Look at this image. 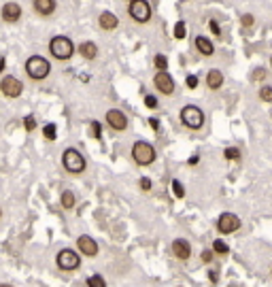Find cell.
<instances>
[{"instance_id": "6", "label": "cell", "mask_w": 272, "mask_h": 287, "mask_svg": "<svg viewBox=\"0 0 272 287\" xmlns=\"http://www.w3.org/2000/svg\"><path fill=\"white\" fill-rule=\"evenodd\" d=\"M62 166L71 174H81L85 171V166H88V162H85V157L79 149L68 147V149H64V153H62Z\"/></svg>"}, {"instance_id": "43", "label": "cell", "mask_w": 272, "mask_h": 287, "mask_svg": "<svg viewBox=\"0 0 272 287\" xmlns=\"http://www.w3.org/2000/svg\"><path fill=\"white\" fill-rule=\"evenodd\" d=\"M270 272H272V264H270Z\"/></svg>"}, {"instance_id": "26", "label": "cell", "mask_w": 272, "mask_h": 287, "mask_svg": "<svg viewBox=\"0 0 272 287\" xmlns=\"http://www.w3.org/2000/svg\"><path fill=\"white\" fill-rule=\"evenodd\" d=\"M170 187H172V194H175L179 200H183V198H185V187H183L181 181H179V179H172V181H170Z\"/></svg>"}, {"instance_id": "25", "label": "cell", "mask_w": 272, "mask_h": 287, "mask_svg": "<svg viewBox=\"0 0 272 287\" xmlns=\"http://www.w3.org/2000/svg\"><path fill=\"white\" fill-rule=\"evenodd\" d=\"M90 134H91V138H96V140L102 138V124L98 119H91L90 121Z\"/></svg>"}, {"instance_id": "8", "label": "cell", "mask_w": 272, "mask_h": 287, "mask_svg": "<svg viewBox=\"0 0 272 287\" xmlns=\"http://www.w3.org/2000/svg\"><path fill=\"white\" fill-rule=\"evenodd\" d=\"M0 92H2L4 98H19L24 94V83L15 75H4L0 79Z\"/></svg>"}, {"instance_id": "1", "label": "cell", "mask_w": 272, "mask_h": 287, "mask_svg": "<svg viewBox=\"0 0 272 287\" xmlns=\"http://www.w3.org/2000/svg\"><path fill=\"white\" fill-rule=\"evenodd\" d=\"M47 49H49L51 57L57 62H68L74 54H77V45H74L73 38L66 37V34H55V37L49 40Z\"/></svg>"}, {"instance_id": "21", "label": "cell", "mask_w": 272, "mask_h": 287, "mask_svg": "<svg viewBox=\"0 0 272 287\" xmlns=\"http://www.w3.org/2000/svg\"><path fill=\"white\" fill-rule=\"evenodd\" d=\"M211 249H213V253H215V255H221V257L230 253V247H228V243H225L223 238H215Z\"/></svg>"}, {"instance_id": "17", "label": "cell", "mask_w": 272, "mask_h": 287, "mask_svg": "<svg viewBox=\"0 0 272 287\" xmlns=\"http://www.w3.org/2000/svg\"><path fill=\"white\" fill-rule=\"evenodd\" d=\"M32 9L38 17H51L57 9V0H32Z\"/></svg>"}, {"instance_id": "40", "label": "cell", "mask_w": 272, "mask_h": 287, "mask_svg": "<svg viewBox=\"0 0 272 287\" xmlns=\"http://www.w3.org/2000/svg\"><path fill=\"white\" fill-rule=\"evenodd\" d=\"M208 279H211V283H217V270H208Z\"/></svg>"}, {"instance_id": "5", "label": "cell", "mask_w": 272, "mask_h": 287, "mask_svg": "<svg viewBox=\"0 0 272 287\" xmlns=\"http://www.w3.org/2000/svg\"><path fill=\"white\" fill-rule=\"evenodd\" d=\"M128 15L134 23L145 26V23L151 21V15H153L151 2L149 0H132V2H128Z\"/></svg>"}, {"instance_id": "34", "label": "cell", "mask_w": 272, "mask_h": 287, "mask_svg": "<svg viewBox=\"0 0 272 287\" xmlns=\"http://www.w3.org/2000/svg\"><path fill=\"white\" fill-rule=\"evenodd\" d=\"M200 260H202V264H211V262L215 260V253H213V249H202Z\"/></svg>"}, {"instance_id": "28", "label": "cell", "mask_w": 272, "mask_h": 287, "mask_svg": "<svg viewBox=\"0 0 272 287\" xmlns=\"http://www.w3.org/2000/svg\"><path fill=\"white\" fill-rule=\"evenodd\" d=\"M88 287H107V281L102 279V274H90L88 277Z\"/></svg>"}, {"instance_id": "10", "label": "cell", "mask_w": 272, "mask_h": 287, "mask_svg": "<svg viewBox=\"0 0 272 287\" xmlns=\"http://www.w3.org/2000/svg\"><path fill=\"white\" fill-rule=\"evenodd\" d=\"M153 87L160 94H164V96H172L177 90V83H175V79H172V75L168 73V70H164V73L153 75Z\"/></svg>"}, {"instance_id": "23", "label": "cell", "mask_w": 272, "mask_h": 287, "mask_svg": "<svg viewBox=\"0 0 272 287\" xmlns=\"http://www.w3.org/2000/svg\"><path fill=\"white\" fill-rule=\"evenodd\" d=\"M257 98L262 102H266V104H270L272 102V85H259V90H257Z\"/></svg>"}, {"instance_id": "3", "label": "cell", "mask_w": 272, "mask_h": 287, "mask_svg": "<svg viewBox=\"0 0 272 287\" xmlns=\"http://www.w3.org/2000/svg\"><path fill=\"white\" fill-rule=\"evenodd\" d=\"M179 119H181V124L187 128V130H200L202 126H204V111H202L198 104H185L181 109V113H179Z\"/></svg>"}, {"instance_id": "41", "label": "cell", "mask_w": 272, "mask_h": 287, "mask_svg": "<svg viewBox=\"0 0 272 287\" xmlns=\"http://www.w3.org/2000/svg\"><path fill=\"white\" fill-rule=\"evenodd\" d=\"M0 287H13V285H7V283H0Z\"/></svg>"}, {"instance_id": "44", "label": "cell", "mask_w": 272, "mask_h": 287, "mask_svg": "<svg viewBox=\"0 0 272 287\" xmlns=\"http://www.w3.org/2000/svg\"><path fill=\"white\" fill-rule=\"evenodd\" d=\"M128 2H132V0H128Z\"/></svg>"}, {"instance_id": "19", "label": "cell", "mask_w": 272, "mask_h": 287, "mask_svg": "<svg viewBox=\"0 0 272 287\" xmlns=\"http://www.w3.org/2000/svg\"><path fill=\"white\" fill-rule=\"evenodd\" d=\"M98 45L94 43V40H83V43H79L77 45V54L83 57V60H88V62H94L96 57H98Z\"/></svg>"}, {"instance_id": "12", "label": "cell", "mask_w": 272, "mask_h": 287, "mask_svg": "<svg viewBox=\"0 0 272 287\" xmlns=\"http://www.w3.org/2000/svg\"><path fill=\"white\" fill-rule=\"evenodd\" d=\"M21 17H24V9H21V4L15 2V0L4 2L2 9H0V19L4 23H17Z\"/></svg>"}, {"instance_id": "39", "label": "cell", "mask_w": 272, "mask_h": 287, "mask_svg": "<svg viewBox=\"0 0 272 287\" xmlns=\"http://www.w3.org/2000/svg\"><path fill=\"white\" fill-rule=\"evenodd\" d=\"M198 162H200V155H198V153H194V155L187 160V164H189V166H196V164H198Z\"/></svg>"}, {"instance_id": "18", "label": "cell", "mask_w": 272, "mask_h": 287, "mask_svg": "<svg viewBox=\"0 0 272 287\" xmlns=\"http://www.w3.org/2000/svg\"><path fill=\"white\" fill-rule=\"evenodd\" d=\"M204 81H206V87L211 92H219L223 87V83H225V77H223V73L219 68H211L206 73V79Z\"/></svg>"}, {"instance_id": "13", "label": "cell", "mask_w": 272, "mask_h": 287, "mask_svg": "<svg viewBox=\"0 0 272 287\" xmlns=\"http://www.w3.org/2000/svg\"><path fill=\"white\" fill-rule=\"evenodd\" d=\"M77 249H79V253L85 255V257H96L98 251H100L98 243L91 236H88V234H83V236L77 238Z\"/></svg>"}, {"instance_id": "4", "label": "cell", "mask_w": 272, "mask_h": 287, "mask_svg": "<svg viewBox=\"0 0 272 287\" xmlns=\"http://www.w3.org/2000/svg\"><path fill=\"white\" fill-rule=\"evenodd\" d=\"M132 160H134L138 166H151V164L158 160V153H155V147L147 140H136L130 149Z\"/></svg>"}, {"instance_id": "15", "label": "cell", "mask_w": 272, "mask_h": 287, "mask_svg": "<svg viewBox=\"0 0 272 287\" xmlns=\"http://www.w3.org/2000/svg\"><path fill=\"white\" fill-rule=\"evenodd\" d=\"M170 251H172V255L181 262H187L189 257H192V245L185 241V238H175L170 245Z\"/></svg>"}, {"instance_id": "33", "label": "cell", "mask_w": 272, "mask_h": 287, "mask_svg": "<svg viewBox=\"0 0 272 287\" xmlns=\"http://www.w3.org/2000/svg\"><path fill=\"white\" fill-rule=\"evenodd\" d=\"M145 107L147 109H158L160 107V100H158V96H153V94H147V96H145Z\"/></svg>"}, {"instance_id": "11", "label": "cell", "mask_w": 272, "mask_h": 287, "mask_svg": "<svg viewBox=\"0 0 272 287\" xmlns=\"http://www.w3.org/2000/svg\"><path fill=\"white\" fill-rule=\"evenodd\" d=\"M104 121H107V126L111 128V130H115V132L128 130V115H126L124 111H119V109H109L107 115H104Z\"/></svg>"}, {"instance_id": "29", "label": "cell", "mask_w": 272, "mask_h": 287, "mask_svg": "<svg viewBox=\"0 0 272 287\" xmlns=\"http://www.w3.org/2000/svg\"><path fill=\"white\" fill-rule=\"evenodd\" d=\"M43 136L47 138V140H55V136H57V126L55 124L43 126Z\"/></svg>"}, {"instance_id": "7", "label": "cell", "mask_w": 272, "mask_h": 287, "mask_svg": "<svg viewBox=\"0 0 272 287\" xmlns=\"http://www.w3.org/2000/svg\"><path fill=\"white\" fill-rule=\"evenodd\" d=\"M55 264L60 270L73 272L81 266V255L74 249H62V251H57V255H55Z\"/></svg>"}, {"instance_id": "9", "label": "cell", "mask_w": 272, "mask_h": 287, "mask_svg": "<svg viewBox=\"0 0 272 287\" xmlns=\"http://www.w3.org/2000/svg\"><path fill=\"white\" fill-rule=\"evenodd\" d=\"M240 226H242V221L238 215H234V213H221L217 217V230L219 234H234V232H238L240 230Z\"/></svg>"}, {"instance_id": "37", "label": "cell", "mask_w": 272, "mask_h": 287, "mask_svg": "<svg viewBox=\"0 0 272 287\" xmlns=\"http://www.w3.org/2000/svg\"><path fill=\"white\" fill-rule=\"evenodd\" d=\"M185 85H187L189 90H196V87H198V77H196V75H187V77H185Z\"/></svg>"}, {"instance_id": "16", "label": "cell", "mask_w": 272, "mask_h": 287, "mask_svg": "<svg viewBox=\"0 0 272 287\" xmlns=\"http://www.w3.org/2000/svg\"><path fill=\"white\" fill-rule=\"evenodd\" d=\"M194 47H196V51H198L202 57L215 56V43H213L208 37H204V34H198V37L194 38Z\"/></svg>"}, {"instance_id": "36", "label": "cell", "mask_w": 272, "mask_h": 287, "mask_svg": "<svg viewBox=\"0 0 272 287\" xmlns=\"http://www.w3.org/2000/svg\"><path fill=\"white\" fill-rule=\"evenodd\" d=\"M251 79H253V81H259V83H262V81L266 79V68L257 66V68H255V70H253V73H251Z\"/></svg>"}, {"instance_id": "20", "label": "cell", "mask_w": 272, "mask_h": 287, "mask_svg": "<svg viewBox=\"0 0 272 287\" xmlns=\"http://www.w3.org/2000/svg\"><path fill=\"white\" fill-rule=\"evenodd\" d=\"M60 204H62V209L73 210L74 204H77V196H74V191H71V190L62 191V194H60Z\"/></svg>"}, {"instance_id": "27", "label": "cell", "mask_w": 272, "mask_h": 287, "mask_svg": "<svg viewBox=\"0 0 272 287\" xmlns=\"http://www.w3.org/2000/svg\"><path fill=\"white\" fill-rule=\"evenodd\" d=\"M223 157H225L228 162L240 160V149H238V147H225V149H223Z\"/></svg>"}, {"instance_id": "32", "label": "cell", "mask_w": 272, "mask_h": 287, "mask_svg": "<svg viewBox=\"0 0 272 287\" xmlns=\"http://www.w3.org/2000/svg\"><path fill=\"white\" fill-rule=\"evenodd\" d=\"M24 128H26V132H34V130H36V117H34V115H26L24 117Z\"/></svg>"}, {"instance_id": "2", "label": "cell", "mask_w": 272, "mask_h": 287, "mask_svg": "<svg viewBox=\"0 0 272 287\" xmlns=\"http://www.w3.org/2000/svg\"><path fill=\"white\" fill-rule=\"evenodd\" d=\"M24 68H26V75L32 81H45L51 75V62L47 60V57L38 56V54L28 57Z\"/></svg>"}, {"instance_id": "42", "label": "cell", "mask_w": 272, "mask_h": 287, "mask_svg": "<svg viewBox=\"0 0 272 287\" xmlns=\"http://www.w3.org/2000/svg\"><path fill=\"white\" fill-rule=\"evenodd\" d=\"M0 217H2V209H0Z\"/></svg>"}, {"instance_id": "24", "label": "cell", "mask_w": 272, "mask_h": 287, "mask_svg": "<svg viewBox=\"0 0 272 287\" xmlns=\"http://www.w3.org/2000/svg\"><path fill=\"white\" fill-rule=\"evenodd\" d=\"M172 34H175L177 40H183L185 37H187V23H185L183 19H179L175 23V30H172Z\"/></svg>"}, {"instance_id": "30", "label": "cell", "mask_w": 272, "mask_h": 287, "mask_svg": "<svg viewBox=\"0 0 272 287\" xmlns=\"http://www.w3.org/2000/svg\"><path fill=\"white\" fill-rule=\"evenodd\" d=\"M208 30H211L213 37L221 38V26H219V21L215 19V17H211V19H208Z\"/></svg>"}, {"instance_id": "14", "label": "cell", "mask_w": 272, "mask_h": 287, "mask_svg": "<svg viewBox=\"0 0 272 287\" xmlns=\"http://www.w3.org/2000/svg\"><path fill=\"white\" fill-rule=\"evenodd\" d=\"M98 28L102 32H115L119 28V17L113 13V11H102L98 15Z\"/></svg>"}, {"instance_id": "35", "label": "cell", "mask_w": 272, "mask_h": 287, "mask_svg": "<svg viewBox=\"0 0 272 287\" xmlns=\"http://www.w3.org/2000/svg\"><path fill=\"white\" fill-rule=\"evenodd\" d=\"M138 187H141L143 191H151V187H153V181L149 179V177H141V179H138Z\"/></svg>"}, {"instance_id": "31", "label": "cell", "mask_w": 272, "mask_h": 287, "mask_svg": "<svg viewBox=\"0 0 272 287\" xmlns=\"http://www.w3.org/2000/svg\"><path fill=\"white\" fill-rule=\"evenodd\" d=\"M240 26L242 28H253L255 26V17H253L251 13H242L240 15Z\"/></svg>"}, {"instance_id": "38", "label": "cell", "mask_w": 272, "mask_h": 287, "mask_svg": "<svg viewBox=\"0 0 272 287\" xmlns=\"http://www.w3.org/2000/svg\"><path fill=\"white\" fill-rule=\"evenodd\" d=\"M149 128H151L153 132L160 130V119H158V117H151V119H149Z\"/></svg>"}, {"instance_id": "22", "label": "cell", "mask_w": 272, "mask_h": 287, "mask_svg": "<svg viewBox=\"0 0 272 287\" xmlns=\"http://www.w3.org/2000/svg\"><path fill=\"white\" fill-rule=\"evenodd\" d=\"M153 68L155 73H164V70H168V57L164 54H155L153 56Z\"/></svg>"}]
</instances>
